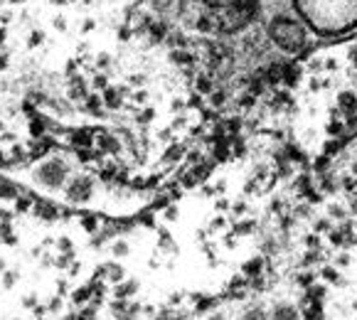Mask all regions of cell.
<instances>
[{"label":"cell","instance_id":"6da1fadb","mask_svg":"<svg viewBox=\"0 0 357 320\" xmlns=\"http://www.w3.org/2000/svg\"><path fill=\"white\" fill-rule=\"evenodd\" d=\"M32 177L45 190H62L69 182V165L62 158H50V160H42L35 168Z\"/></svg>","mask_w":357,"mask_h":320},{"label":"cell","instance_id":"7a4b0ae2","mask_svg":"<svg viewBox=\"0 0 357 320\" xmlns=\"http://www.w3.org/2000/svg\"><path fill=\"white\" fill-rule=\"evenodd\" d=\"M268 35H271V40H273L278 47H283V50H288V52L300 50L303 42H305L303 30L296 25V20H288V18H276V20L268 25Z\"/></svg>","mask_w":357,"mask_h":320},{"label":"cell","instance_id":"3957f363","mask_svg":"<svg viewBox=\"0 0 357 320\" xmlns=\"http://www.w3.org/2000/svg\"><path fill=\"white\" fill-rule=\"evenodd\" d=\"M64 195L69 202H89L94 195V180L89 175H74L67 185H64Z\"/></svg>","mask_w":357,"mask_h":320},{"label":"cell","instance_id":"277c9868","mask_svg":"<svg viewBox=\"0 0 357 320\" xmlns=\"http://www.w3.org/2000/svg\"><path fill=\"white\" fill-rule=\"evenodd\" d=\"M271 320H298V310L291 303H278L271 310Z\"/></svg>","mask_w":357,"mask_h":320},{"label":"cell","instance_id":"5b68a950","mask_svg":"<svg viewBox=\"0 0 357 320\" xmlns=\"http://www.w3.org/2000/svg\"><path fill=\"white\" fill-rule=\"evenodd\" d=\"M136 291H138V283H136V281H126V283H119V286H116L114 295H116L119 300H126V298H131Z\"/></svg>","mask_w":357,"mask_h":320},{"label":"cell","instance_id":"8992f818","mask_svg":"<svg viewBox=\"0 0 357 320\" xmlns=\"http://www.w3.org/2000/svg\"><path fill=\"white\" fill-rule=\"evenodd\" d=\"M91 298H94V293H91V286H82V288H77V291L72 293V300H74L77 305H84V303H89Z\"/></svg>","mask_w":357,"mask_h":320},{"label":"cell","instance_id":"52a82bcc","mask_svg":"<svg viewBox=\"0 0 357 320\" xmlns=\"http://www.w3.org/2000/svg\"><path fill=\"white\" fill-rule=\"evenodd\" d=\"M106 271H109V278H111L114 283H121V281H123V268H121V266L106 263Z\"/></svg>","mask_w":357,"mask_h":320},{"label":"cell","instance_id":"ba28073f","mask_svg":"<svg viewBox=\"0 0 357 320\" xmlns=\"http://www.w3.org/2000/svg\"><path fill=\"white\" fill-rule=\"evenodd\" d=\"M77 320H96V308L91 305V308H84V310H79V313H77Z\"/></svg>","mask_w":357,"mask_h":320},{"label":"cell","instance_id":"9c48e42d","mask_svg":"<svg viewBox=\"0 0 357 320\" xmlns=\"http://www.w3.org/2000/svg\"><path fill=\"white\" fill-rule=\"evenodd\" d=\"M244 320H266V313H264L261 308H251V310L244 315Z\"/></svg>","mask_w":357,"mask_h":320},{"label":"cell","instance_id":"30bf717a","mask_svg":"<svg viewBox=\"0 0 357 320\" xmlns=\"http://www.w3.org/2000/svg\"><path fill=\"white\" fill-rule=\"evenodd\" d=\"M259 268H261V261L259 259H254V261H249L246 266H244V271L249 273V276H254V273H259Z\"/></svg>","mask_w":357,"mask_h":320},{"label":"cell","instance_id":"8fae6325","mask_svg":"<svg viewBox=\"0 0 357 320\" xmlns=\"http://www.w3.org/2000/svg\"><path fill=\"white\" fill-rule=\"evenodd\" d=\"M283 77H286V82H288V84H296V82H298V69L288 67V69L283 72Z\"/></svg>","mask_w":357,"mask_h":320},{"label":"cell","instance_id":"7c38bea8","mask_svg":"<svg viewBox=\"0 0 357 320\" xmlns=\"http://www.w3.org/2000/svg\"><path fill=\"white\" fill-rule=\"evenodd\" d=\"M114 254H116V256H126V254H128V246H126L123 241L114 244Z\"/></svg>","mask_w":357,"mask_h":320},{"label":"cell","instance_id":"4fadbf2b","mask_svg":"<svg viewBox=\"0 0 357 320\" xmlns=\"http://www.w3.org/2000/svg\"><path fill=\"white\" fill-rule=\"evenodd\" d=\"M60 308H62V298H52V300H50V305H47V310H50V313H57Z\"/></svg>","mask_w":357,"mask_h":320},{"label":"cell","instance_id":"5bb4252c","mask_svg":"<svg viewBox=\"0 0 357 320\" xmlns=\"http://www.w3.org/2000/svg\"><path fill=\"white\" fill-rule=\"evenodd\" d=\"M23 303H25V308H35V305H37V298H35V295H28Z\"/></svg>","mask_w":357,"mask_h":320},{"label":"cell","instance_id":"9a60e30c","mask_svg":"<svg viewBox=\"0 0 357 320\" xmlns=\"http://www.w3.org/2000/svg\"><path fill=\"white\" fill-rule=\"evenodd\" d=\"M340 104H342V106H350V104H352V96H350V94H342V96H340Z\"/></svg>","mask_w":357,"mask_h":320},{"label":"cell","instance_id":"2e32d148","mask_svg":"<svg viewBox=\"0 0 357 320\" xmlns=\"http://www.w3.org/2000/svg\"><path fill=\"white\" fill-rule=\"evenodd\" d=\"M13 283H15V276H13V273H8V276H5V288H10Z\"/></svg>","mask_w":357,"mask_h":320}]
</instances>
